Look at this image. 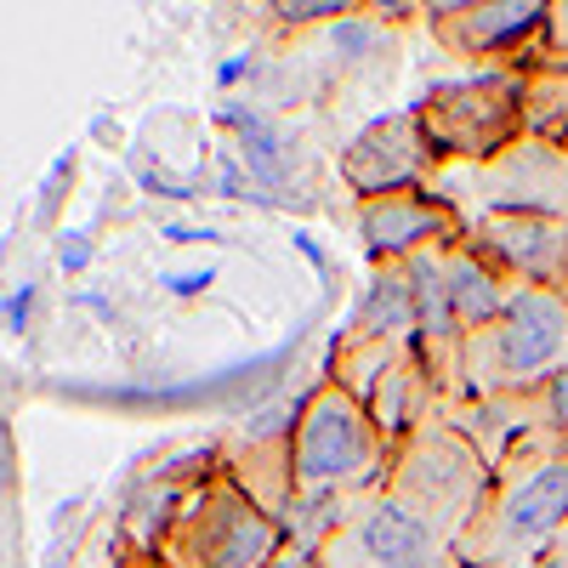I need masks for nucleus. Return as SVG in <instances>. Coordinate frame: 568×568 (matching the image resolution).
I'll use <instances>...</instances> for the list:
<instances>
[{"instance_id": "412c9836", "label": "nucleus", "mask_w": 568, "mask_h": 568, "mask_svg": "<svg viewBox=\"0 0 568 568\" xmlns=\"http://www.w3.org/2000/svg\"><path fill=\"white\" fill-rule=\"evenodd\" d=\"M562 302H568V284H562Z\"/></svg>"}, {"instance_id": "f03ea898", "label": "nucleus", "mask_w": 568, "mask_h": 568, "mask_svg": "<svg viewBox=\"0 0 568 568\" xmlns=\"http://www.w3.org/2000/svg\"><path fill=\"white\" fill-rule=\"evenodd\" d=\"M568 535V438L535 433L517 438L495 460V484L460 535L466 568H495L517 557H540Z\"/></svg>"}, {"instance_id": "6ab92c4d", "label": "nucleus", "mask_w": 568, "mask_h": 568, "mask_svg": "<svg viewBox=\"0 0 568 568\" xmlns=\"http://www.w3.org/2000/svg\"><path fill=\"white\" fill-rule=\"evenodd\" d=\"M433 568H466V557H460V551H449V557H438Z\"/></svg>"}, {"instance_id": "f3484780", "label": "nucleus", "mask_w": 568, "mask_h": 568, "mask_svg": "<svg viewBox=\"0 0 568 568\" xmlns=\"http://www.w3.org/2000/svg\"><path fill=\"white\" fill-rule=\"evenodd\" d=\"M267 568H318V546H313V540H296V535H291V540H284V551H278V557H273Z\"/></svg>"}, {"instance_id": "1a4fd4ad", "label": "nucleus", "mask_w": 568, "mask_h": 568, "mask_svg": "<svg viewBox=\"0 0 568 568\" xmlns=\"http://www.w3.org/2000/svg\"><path fill=\"white\" fill-rule=\"evenodd\" d=\"M460 240L478 251L484 262H495L511 284H568V222L546 216V211H484L466 216Z\"/></svg>"}, {"instance_id": "ddd939ff", "label": "nucleus", "mask_w": 568, "mask_h": 568, "mask_svg": "<svg viewBox=\"0 0 568 568\" xmlns=\"http://www.w3.org/2000/svg\"><path fill=\"white\" fill-rule=\"evenodd\" d=\"M444 278H449V307H455V318H460L466 336H471V329H484V324H495V318L506 313L511 291H517V284H511L495 262H484L466 240L444 245Z\"/></svg>"}, {"instance_id": "9d476101", "label": "nucleus", "mask_w": 568, "mask_h": 568, "mask_svg": "<svg viewBox=\"0 0 568 568\" xmlns=\"http://www.w3.org/2000/svg\"><path fill=\"white\" fill-rule=\"evenodd\" d=\"M438 176L433 142H426L415 109L409 114H387L369 120L342 154V182L353 187V200H387V194H409V187H426Z\"/></svg>"}, {"instance_id": "0eeeda50", "label": "nucleus", "mask_w": 568, "mask_h": 568, "mask_svg": "<svg viewBox=\"0 0 568 568\" xmlns=\"http://www.w3.org/2000/svg\"><path fill=\"white\" fill-rule=\"evenodd\" d=\"M449 551L455 546L426 517H415L387 489H375L329 529V540L318 546V568H433Z\"/></svg>"}, {"instance_id": "a211bd4d", "label": "nucleus", "mask_w": 568, "mask_h": 568, "mask_svg": "<svg viewBox=\"0 0 568 568\" xmlns=\"http://www.w3.org/2000/svg\"><path fill=\"white\" fill-rule=\"evenodd\" d=\"M495 568H568L562 551H540V557H517V562H495Z\"/></svg>"}, {"instance_id": "20e7f679", "label": "nucleus", "mask_w": 568, "mask_h": 568, "mask_svg": "<svg viewBox=\"0 0 568 568\" xmlns=\"http://www.w3.org/2000/svg\"><path fill=\"white\" fill-rule=\"evenodd\" d=\"M489 484H495V460L484 455V444L471 438L460 420H449L438 409L393 449V466H387L382 489L393 500H404L415 517H426L449 546H460V535L471 529Z\"/></svg>"}, {"instance_id": "39448f33", "label": "nucleus", "mask_w": 568, "mask_h": 568, "mask_svg": "<svg viewBox=\"0 0 568 568\" xmlns=\"http://www.w3.org/2000/svg\"><path fill=\"white\" fill-rule=\"evenodd\" d=\"M284 524L233 478L227 466L205 471L194 489H182V506L160 540L165 568H267L284 551Z\"/></svg>"}, {"instance_id": "7ed1b4c3", "label": "nucleus", "mask_w": 568, "mask_h": 568, "mask_svg": "<svg viewBox=\"0 0 568 568\" xmlns=\"http://www.w3.org/2000/svg\"><path fill=\"white\" fill-rule=\"evenodd\" d=\"M568 364V302L551 284H517L506 313L460 347L466 404L529 398Z\"/></svg>"}, {"instance_id": "f257e3e1", "label": "nucleus", "mask_w": 568, "mask_h": 568, "mask_svg": "<svg viewBox=\"0 0 568 568\" xmlns=\"http://www.w3.org/2000/svg\"><path fill=\"white\" fill-rule=\"evenodd\" d=\"M291 511L284 535L324 546L342 517L387 484L393 444L369 420L364 398L342 382H318L291 415Z\"/></svg>"}, {"instance_id": "dca6fc26", "label": "nucleus", "mask_w": 568, "mask_h": 568, "mask_svg": "<svg viewBox=\"0 0 568 568\" xmlns=\"http://www.w3.org/2000/svg\"><path fill=\"white\" fill-rule=\"evenodd\" d=\"M540 63H546V69H568V0H551L546 40H540ZM540 63H535V69H540Z\"/></svg>"}, {"instance_id": "4be33fe9", "label": "nucleus", "mask_w": 568, "mask_h": 568, "mask_svg": "<svg viewBox=\"0 0 568 568\" xmlns=\"http://www.w3.org/2000/svg\"><path fill=\"white\" fill-rule=\"evenodd\" d=\"M562 149H568V142H562Z\"/></svg>"}, {"instance_id": "6e6552de", "label": "nucleus", "mask_w": 568, "mask_h": 568, "mask_svg": "<svg viewBox=\"0 0 568 568\" xmlns=\"http://www.w3.org/2000/svg\"><path fill=\"white\" fill-rule=\"evenodd\" d=\"M551 7L540 0H495V7H433L426 29L444 52L466 63H500V69H535L540 63V40H546Z\"/></svg>"}, {"instance_id": "aec40b11", "label": "nucleus", "mask_w": 568, "mask_h": 568, "mask_svg": "<svg viewBox=\"0 0 568 568\" xmlns=\"http://www.w3.org/2000/svg\"><path fill=\"white\" fill-rule=\"evenodd\" d=\"M551 551H562V557H568V535H562V540H557V546H551Z\"/></svg>"}, {"instance_id": "4468645a", "label": "nucleus", "mask_w": 568, "mask_h": 568, "mask_svg": "<svg viewBox=\"0 0 568 568\" xmlns=\"http://www.w3.org/2000/svg\"><path fill=\"white\" fill-rule=\"evenodd\" d=\"M347 342H415V291H409V267L382 262L369 278V291L353 313Z\"/></svg>"}, {"instance_id": "9b49d317", "label": "nucleus", "mask_w": 568, "mask_h": 568, "mask_svg": "<svg viewBox=\"0 0 568 568\" xmlns=\"http://www.w3.org/2000/svg\"><path fill=\"white\" fill-rule=\"evenodd\" d=\"M358 233H364L375 267H382V262H409V256L433 251V245H455L466 233V222H460L455 205H444L433 194V187H409V194L364 200L358 205Z\"/></svg>"}, {"instance_id": "423d86ee", "label": "nucleus", "mask_w": 568, "mask_h": 568, "mask_svg": "<svg viewBox=\"0 0 568 568\" xmlns=\"http://www.w3.org/2000/svg\"><path fill=\"white\" fill-rule=\"evenodd\" d=\"M438 171L489 165L529 136V69H495L478 80L433 85L415 109Z\"/></svg>"}, {"instance_id": "2eb2a0df", "label": "nucleus", "mask_w": 568, "mask_h": 568, "mask_svg": "<svg viewBox=\"0 0 568 568\" xmlns=\"http://www.w3.org/2000/svg\"><path fill=\"white\" fill-rule=\"evenodd\" d=\"M233 131H240V154H245V165H251L256 182L284 187V182L296 176L302 149H296V136L284 131L278 120H267V114H233Z\"/></svg>"}, {"instance_id": "f8f14e48", "label": "nucleus", "mask_w": 568, "mask_h": 568, "mask_svg": "<svg viewBox=\"0 0 568 568\" xmlns=\"http://www.w3.org/2000/svg\"><path fill=\"white\" fill-rule=\"evenodd\" d=\"M364 409H369V420L382 426V438L398 449L415 426L426 420V415H438V393H433V375H426V364H420V353H415V342L375 375V387L364 393Z\"/></svg>"}]
</instances>
